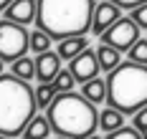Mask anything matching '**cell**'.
Wrapping results in <instances>:
<instances>
[{
    "label": "cell",
    "instance_id": "27",
    "mask_svg": "<svg viewBox=\"0 0 147 139\" xmlns=\"http://www.w3.org/2000/svg\"><path fill=\"white\" fill-rule=\"evenodd\" d=\"M89 139H104V137H99V134H91V137H89Z\"/></svg>",
    "mask_w": 147,
    "mask_h": 139
},
{
    "label": "cell",
    "instance_id": "26",
    "mask_svg": "<svg viewBox=\"0 0 147 139\" xmlns=\"http://www.w3.org/2000/svg\"><path fill=\"white\" fill-rule=\"evenodd\" d=\"M3 74H5V61L0 58V76H3Z\"/></svg>",
    "mask_w": 147,
    "mask_h": 139
},
{
    "label": "cell",
    "instance_id": "29",
    "mask_svg": "<svg viewBox=\"0 0 147 139\" xmlns=\"http://www.w3.org/2000/svg\"><path fill=\"white\" fill-rule=\"evenodd\" d=\"M142 139H147V134H142Z\"/></svg>",
    "mask_w": 147,
    "mask_h": 139
},
{
    "label": "cell",
    "instance_id": "11",
    "mask_svg": "<svg viewBox=\"0 0 147 139\" xmlns=\"http://www.w3.org/2000/svg\"><path fill=\"white\" fill-rule=\"evenodd\" d=\"M86 48H89L86 35H76V38H66V41H59V48H56V53L61 56V61H69V63H71L74 58H76V56H81Z\"/></svg>",
    "mask_w": 147,
    "mask_h": 139
},
{
    "label": "cell",
    "instance_id": "7",
    "mask_svg": "<svg viewBox=\"0 0 147 139\" xmlns=\"http://www.w3.org/2000/svg\"><path fill=\"white\" fill-rule=\"evenodd\" d=\"M69 68H71L76 84H86V81H91V78H96L99 71H102L99 58H96V51H91V48H86L81 56H76V58L69 63Z\"/></svg>",
    "mask_w": 147,
    "mask_h": 139
},
{
    "label": "cell",
    "instance_id": "28",
    "mask_svg": "<svg viewBox=\"0 0 147 139\" xmlns=\"http://www.w3.org/2000/svg\"><path fill=\"white\" fill-rule=\"evenodd\" d=\"M0 139H8V137H5V134H0Z\"/></svg>",
    "mask_w": 147,
    "mask_h": 139
},
{
    "label": "cell",
    "instance_id": "23",
    "mask_svg": "<svg viewBox=\"0 0 147 139\" xmlns=\"http://www.w3.org/2000/svg\"><path fill=\"white\" fill-rule=\"evenodd\" d=\"M132 126L140 129L142 134H147V106H142L137 114H132Z\"/></svg>",
    "mask_w": 147,
    "mask_h": 139
},
{
    "label": "cell",
    "instance_id": "12",
    "mask_svg": "<svg viewBox=\"0 0 147 139\" xmlns=\"http://www.w3.org/2000/svg\"><path fill=\"white\" fill-rule=\"evenodd\" d=\"M51 132H53V126L48 122V116H46V114H36L28 122V126L23 129L20 139H48Z\"/></svg>",
    "mask_w": 147,
    "mask_h": 139
},
{
    "label": "cell",
    "instance_id": "20",
    "mask_svg": "<svg viewBox=\"0 0 147 139\" xmlns=\"http://www.w3.org/2000/svg\"><path fill=\"white\" fill-rule=\"evenodd\" d=\"M127 58H129V61H134V63L147 66V38H140V41H137V43L127 51Z\"/></svg>",
    "mask_w": 147,
    "mask_h": 139
},
{
    "label": "cell",
    "instance_id": "25",
    "mask_svg": "<svg viewBox=\"0 0 147 139\" xmlns=\"http://www.w3.org/2000/svg\"><path fill=\"white\" fill-rule=\"evenodd\" d=\"M10 3H13V0H0V13H3V10H5V8H8Z\"/></svg>",
    "mask_w": 147,
    "mask_h": 139
},
{
    "label": "cell",
    "instance_id": "19",
    "mask_svg": "<svg viewBox=\"0 0 147 139\" xmlns=\"http://www.w3.org/2000/svg\"><path fill=\"white\" fill-rule=\"evenodd\" d=\"M53 86H56V91H59V94L74 91V86H76V78H74L71 68H61V71H59V76L53 78Z\"/></svg>",
    "mask_w": 147,
    "mask_h": 139
},
{
    "label": "cell",
    "instance_id": "8",
    "mask_svg": "<svg viewBox=\"0 0 147 139\" xmlns=\"http://www.w3.org/2000/svg\"><path fill=\"white\" fill-rule=\"evenodd\" d=\"M122 10L117 3L112 0H104V3H96V10H94V20H91V33L94 35H102L104 31H109L119 18H122Z\"/></svg>",
    "mask_w": 147,
    "mask_h": 139
},
{
    "label": "cell",
    "instance_id": "9",
    "mask_svg": "<svg viewBox=\"0 0 147 139\" xmlns=\"http://www.w3.org/2000/svg\"><path fill=\"white\" fill-rule=\"evenodd\" d=\"M3 15L13 23H20V25H30L36 23V15H38V0H13Z\"/></svg>",
    "mask_w": 147,
    "mask_h": 139
},
{
    "label": "cell",
    "instance_id": "3",
    "mask_svg": "<svg viewBox=\"0 0 147 139\" xmlns=\"http://www.w3.org/2000/svg\"><path fill=\"white\" fill-rule=\"evenodd\" d=\"M38 114L36 89L28 81H20L13 74L0 76V134L8 139L20 137L28 122Z\"/></svg>",
    "mask_w": 147,
    "mask_h": 139
},
{
    "label": "cell",
    "instance_id": "21",
    "mask_svg": "<svg viewBox=\"0 0 147 139\" xmlns=\"http://www.w3.org/2000/svg\"><path fill=\"white\" fill-rule=\"evenodd\" d=\"M104 139H142V132L134 129V126H122L117 132H109Z\"/></svg>",
    "mask_w": 147,
    "mask_h": 139
},
{
    "label": "cell",
    "instance_id": "4",
    "mask_svg": "<svg viewBox=\"0 0 147 139\" xmlns=\"http://www.w3.org/2000/svg\"><path fill=\"white\" fill-rule=\"evenodd\" d=\"M107 106L119 109L124 116L147 106V66L127 58L107 74Z\"/></svg>",
    "mask_w": 147,
    "mask_h": 139
},
{
    "label": "cell",
    "instance_id": "16",
    "mask_svg": "<svg viewBox=\"0 0 147 139\" xmlns=\"http://www.w3.org/2000/svg\"><path fill=\"white\" fill-rule=\"evenodd\" d=\"M10 74H13L15 78H20V81H30V78H36V58L23 56V58L13 61V63H10Z\"/></svg>",
    "mask_w": 147,
    "mask_h": 139
},
{
    "label": "cell",
    "instance_id": "14",
    "mask_svg": "<svg viewBox=\"0 0 147 139\" xmlns=\"http://www.w3.org/2000/svg\"><path fill=\"white\" fill-rule=\"evenodd\" d=\"M96 58H99L102 71L112 74V71L117 68L119 63H122V51H117L114 46H107V43H102V46L96 48Z\"/></svg>",
    "mask_w": 147,
    "mask_h": 139
},
{
    "label": "cell",
    "instance_id": "2",
    "mask_svg": "<svg viewBox=\"0 0 147 139\" xmlns=\"http://www.w3.org/2000/svg\"><path fill=\"white\" fill-rule=\"evenodd\" d=\"M46 116L59 137L69 139H89L99 129V111L84 94L66 91L53 99V104L46 109Z\"/></svg>",
    "mask_w": 147,
    "mask_h": 139
},
{
    "label": "cell",
    "instance_id": "10",
    "mask_svg": "<svg viewBox=\"0 0 147 139\" xmlns=\"http://www.w3.org/2000/svg\"><path fill=\"white\" fill-rule=\"evenodd\" d=\"M61 71V56L53 51H46L36 56V78L41 84H53V78Z\"/></svg>",
    "mask_w": 147,
    "mask_h": 139
},
{
    "label": "cell",
    "instance_id": "5",
    "mask_svg": "<svg viewBox=\"0 0 147 139\" xmlns=\"http://www.w3.org/2000/svg\"><path fill=\"white\" fill-rule=\"evenodd\" d=\"M26 51H30V31H26V25L20 23L3 18L0 20V58L5 63H13L23 58Z\"/></svg>",
    "mask_w": 147,
    "mask_h": 139
},
{
    "label": "cell",
    "instance_id": "6",
    "mask_svg": "<svg viewBox=\"0 0 147 139\" xmlns=\"http://www.w3.org/2000/svg\"><path fill=\"white\" fill-rule=\"evenodd\" d=\"M140 33H142V28L137 25L132 20V15L129 18H119L117 23L109 28V31H104L99 38H102V43H107V46H114L117 51H122V53H127L129 48L140 41Z\"/></svg>",
    "mask_w": 147,
    "mask_h": 139
},
{
    "label": "cell",
    "instance_id": "22",
    "mask_svg": "<svg viewBox=\"0 0 147 139\" xmlns=\"http://www.w3.org/2000/svg\"><path fill=\"white\" fill-rule=\"evenodd\" d=\"M129 15H132V20L142 28V31H147V3H145V5L132 8V10H129Z\"/></svg>",
    "mask_w": 147,
    "mask_h": 139
},
{
    "label": "cell",
    "instance_id": "24",
    "mask_svg": "<svg viewBox=\"0 0 147 139\" xmlns=\"http://www.w3.org/2000/svg\"><path fill=\"white\" fill-rule=\"evenodd\" d=\"M112 3H117L119 8H124V10H132V8H137V5H145L147 0H112Z\"/></svg>",
    "mask_w": 147,
    "mask_h": 139
},
{
    "label": "cell",
    "instance_id": "18",
    "mask_svg": "<svg viewBox=\"0 0 147 139\" xmlns=\"http://www.w3.org/2000/svg\"><path fill=\"white\" fill-rule=\"evenodd\" d=\"M51 35L43 33L41 28H36V31H30V51L38 56V53H46V51H51Z\"/></svg>",
    "mask_w": 147,
    "mask_h": 139
},
{
    "label": "cell",
    "instance_id": "17",
    "mask_svg": "<svg viewBox=\"0 0 147 139\" xmlns=\"http://www.w3.org/2000/svg\"><path fill=\"white\" fill-rule=\"evenodd\" d=\"M59 96V91H56V86L53 84H41L38 89H36V104H38V109H48L51 104H53V99Z\"/></svg>",
    "mask_w": 147,
    "mask_h": 139
},
{
    "label": "cell",
    "instance_id": "1",
    "mask_svg": "<svg viewBox=\"0 0 147 139\" xmlns=\"http://www.w3.org/2000/svg\"><path fill=\"white\" fill-rule=\"evenodd\" d=\"M96 0H38L36 28L51 35V41H66L91 31Z\"/></svg>",
    "mask_w": 147,
    "mask_h": 139
},
{
    "label": "cell",
    "instance_id": "30",
    "mask_svg": "<svg viewBox=\"0 0 147 139\" xmlns=\"http://www.w3.org/2000/svg\"><path fill=\"white\" fill-rule=\"evenodd\" d=\"M59 139H69V137H59Z\"/></svg>",
    "mask_w": 147,
    "mask_h": 139
},
{
    "label": "cell",
    "instance_id": "15",
    "mask_svg": "<svg viewBox=\"0 0 147 139\" xmlns=\"http://www.w3.org/2000/svg\"><path fill=\"white\" fill-rule=\"evenodd\" d=\"M81 94L86 96L91 104H102V101H107V81L104 78H91V81H86V84H81Z\"/></svg>",
    "mask_w": 147,
    "mask_h": 139
},
{
    "label": "cell",
    "instance_id": "13",
    "mask_svg": "<svg viewBox=\"0 0 147 139\" xmlns=\"http://www.w3.org/2000/svg\"><path fill=\"white\" fill-rule=\"evenodd\" d=\"M122 126H124V114H122L119 109L107 106V109L99 111V129H102V132L109 134V132H117Z\"/></svg>",
    "mask_w": 147,
    "mask_h": 139
}]
</instances>
